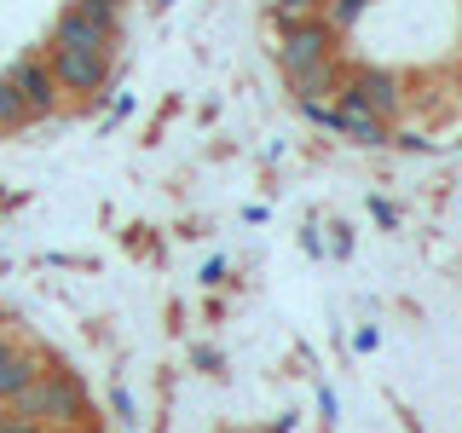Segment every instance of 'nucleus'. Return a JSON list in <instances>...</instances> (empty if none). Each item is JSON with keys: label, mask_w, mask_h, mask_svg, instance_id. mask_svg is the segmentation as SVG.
<instances>
[{"label": "nucleus", "mask_w": 462, "mask_h": 433, "mask_svg": "<svg viewBox=\"0 0 462 433\" xmlns=\"http://www.w3.org/2000/svg\"><path fill=\"white\" fill-rule=\"evenodd\" d=\"M6 81L18 87V98L29 105V115H58V105H64V93H58V81H52V69H47V52H29L18 58V64L6 69Z\"/></svg>", "instance_id": "obj_5"}, {"label": "nucleus", "mask_w": 462, "mask_h": 433, "mask_svg": "<svg viewBox=\"0 0 462 433\" xmlns=\"http://www.w3.org/2000/svg\"><path fill=\"white\" fill-rule=\"evenodd\" d=\"M52 47H76V52H110L116 47V35H105L87 12H76L69 6L64 18H58V29H52Z\"/></svg>", "instance_id": "obj_6"}, {"label": "nucleus", "mask_w": 462, "mask_h": 433, "mask_svg": "<svg viewBox=\"0 0 462 433\" xmlns=\"http://www.w3.org/2000/svg\"><path fill=\"white\" fill-rule=\"evenodd\" d=\"M0 433H47L35 422V416H18V410H6V404H0Z\"/></svg>", "instance_id": "obj_14"}, {"label": "nucleus", "mask_w": 462, "mask_h": 433, "mask_svg": "<svg viewBox=\"0 0 462 433\" xmlns=\"http://www.w3.org/2000/svg\"><path fill=\"white\" fill-rule=\"evenodd\" d=\"M76 12H87L105 35H122V12H127V0H76Z\"/></svg>", "instance_id": "obj_11"}, {"label": "nucleus", "mask_w": 462, "mask_h": 433, "mask_svg": "<svg viewBox=\"0 0 462 433\" xmlns=\"http://www.w3.org/2000/svg\"><path fill=\"white\" fill-rule=\"evenodd\" d=\"M29 122H35V115H29V105L18 98V87L0 76V134H18V127H29Z\"/></svg>", "instance_id": "obj_10"}, {"label": "nucleus", "mask_w": 462, "mask_h": 433, "mask_svg": "<svg viewBox=\"0 0 462 433\" xmlns=\"http://www.w3.org/2000/svg\"><path fill=\"white\" fill-rule=\"evenodd\" d=\"M41 370H47V358H41V353H23V346H12V353L0 358V404H12Z\"/></svg>", "instance_id": "obj_7"}, {"label": "nucleus", "mask_w": 462, "mask_h": 433, "mask_svg": "<svg viewBox=\"0 0 462 433\" xmlns=\"http://www.w3.org/2000/svg\"><path fill=\"white\" fill-rule=\"evenodd\" d=\"M336 134L341 139H353V144H387L393 139V122H382V115H370V110H341L336 105Z\"/></svg>", "instance_id": "obj_8"}, {"label": "nucleus", "mask_w": 462, "mask_h": 433, "mask_svg": "<svg viewBox=\"0 0 462 433\" xmlns=\"http://www.w3.org/2000/svg\"><path fill=\"white\" fill-rule=\"evenodd\" d=\"M289 81H295V93H300V98H318V93L336 98V93H341V81H346V69L336 64V58H324V64L300 69V76H289Z\"/></svg>", "instance_id": "obj_9"}, {"label": "nucleus", "mask_w": 462, "mask_h": 433, "mask_svg": "<svg viewBox=\"0 0 462 433\" xmlns=\"http://www.w3.org/2000/svg\"><path fill=\"white\" fill-rule=\"evenodd\" d=\"M6 410L35 416V422L47 428V433H69V428H81V422H87V393H81L76 375H64V370H41L35 382H29L23 393L6 404Z\"/></svg>", "instance_id": "obj_1"}, {"label": "nucleus", "mask_w": 462, "mask_h": 433, "mask_svg": "<svg viewBox=\"0 0 462 433\" xmlns=\"http://www.w3.org/2000/svg\"><path fill=\"white\" fill-rule=\"evenodd\" d=\"M110 404H116V416H127V422H134V399H127L122 387H116V393H110Z\"/></svg>", "instance_id": "obj_16"}, {"label": "nucleus", "mask_w": 462, "mask_h": 433, "mask_svg": "<svg viewBox=\"0 0 462 433\" xmlns=\"http://www.w3.org/2000/svg\"><path fill=\"white\" fill-rule=\"evenodd\" d=\"M336 105L341 110H370V115H382V122H393L404 110V81L387 76V69H353V76L341 81Z\"/></svg>", "instance_id": "obj_4"}, {"label": "nucleus", "mask_w": 462, "mask_h": 433, "mask_svg": "<svg viewBox=\"0 0 462 433\" xmlns=\"http://www.w3.org/2000/svg\"><path fill=\"white\" fill-rule=\"evenodd\" d=\"M324 0H272V18H318Z\"/></svg>", "instance_id": "obj_13"}, {"label": "nucleus", "mask_w": 462, "mask_h": 433, "mask_svg": "<svg viewBox=\"0 0 462 433\" xmlns=\"http://www.w3.org/2000/svg\"><path fill=\"white\" fill-rule=\"evenodd\" d=\"M47 69L64 98H98L110 81V52H76V47H47Z\"/></svg>", "instance_id": "obj_3"}, {"label": "nucleus", "mask_w": 462, "mask_h": 433, "mask_svg": "<svg viewBox=\"0 0 462 433\" xmlns=\"http://www.w3.org/2000/svg\"><path fill=\"white\" fill-rule=\"evenodd\" d=\"M365 6L370 0H324V23L329 29H353L358 18H365Z\"/></svg>", "instance_id": "obj_12"}, {"label": "nucleus", "mask_w": 462, "mask_h": 433, "mask_svg": "<svg viewBox=\"0 0 462 433\" xmlns=\"http://www.w3.org/2000/svg\"><path fill=\"white\" fill-rule=\"evenodd\" d=\"M156 6H168V0H156Z\"/></svg>", "instance_id": "obj_18"}, {"label": "nucleus", "mask_w": 462, "mask_h": 433, "mask_svg": "<svg viewBox=\"0 0 462 433\" xmlns=\"http://www.w3.org/2000/svg\"><path fill=\"white\" fill-rule=\"evenodd\" d=\"M278 23V64H283V76H300V69H312V64H324V58H336V29L324 23V12L318 18H272Z\"/></svg>", "instance_id": "obj_2"}, {"label": "nucleus", "mask_w": 462, "mask_h": 433, "mask_svg": "<svg viewBox=\"0 0 462 433\" xmlns=\"http://www.w3.org/2000/svg\"><path fill=\"white\" fill-rule=\"evenodd\" d=\"M300 110H307L318 127H329V134H336V105H329V98H300Z\"/></svg>", "instance_id": "obj_15"}, {"label": "nucleus", "mask_w": 462, "mask_h": 433, "mask_svg": "<svg viewBox=\"0 0 462 433\" xmlns=\"http://www.w3.org/2000/svg\"><path fill=\"white\" fill-rule=\"evenodd\" d=\"M12 346H18V341H12V336H6V329H0V358H6V353H12Z\"/></svg>", "instance_id": "obj_17"}]
</instances>
